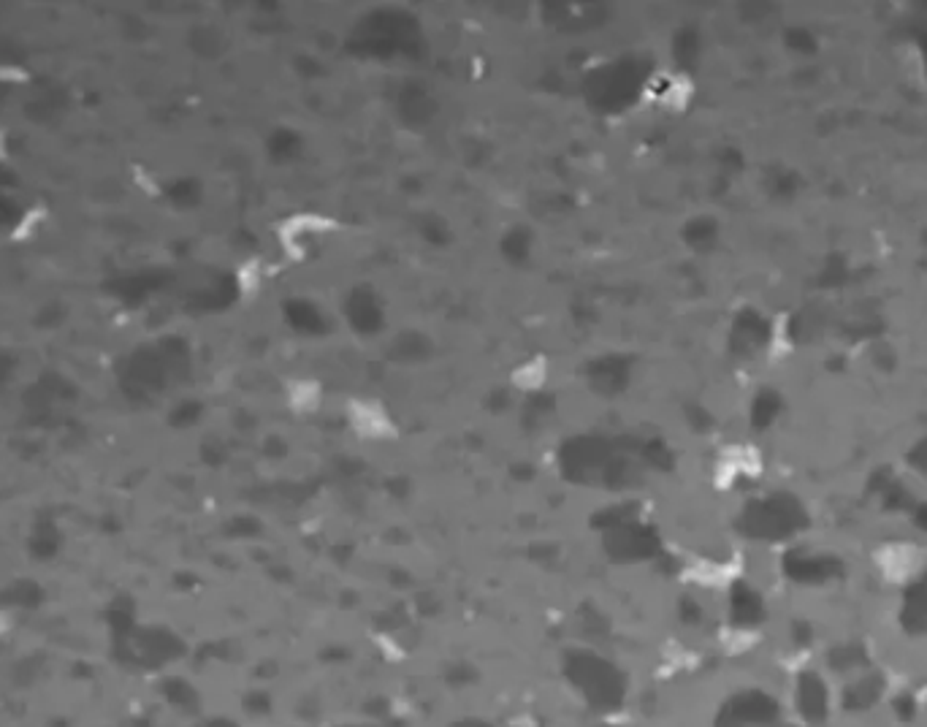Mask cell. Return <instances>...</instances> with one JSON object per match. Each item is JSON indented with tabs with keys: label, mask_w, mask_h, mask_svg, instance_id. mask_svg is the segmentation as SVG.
I'll use <instances>...</instances> for the list:
<instances>
[{
	"label": "cell",
	"mask_w": 927,
	"mask_h": 727,
	"mask_svg": "<svg viewBox=\"0 0 927 727\" xmlns=\"http://www.w3.org/2000/svg\"><path fill=\"white\" fill-rule=\"evenodd\" d=\"M291 402L296 407H318V386H315V380H296V386H293V397Z\"/></svg>",
	"instance_id": "7a4b0ae2"
},
{
	"label": "cell",
	"mask_w": 927,
	"mask_h": 727,
	"mask_svg": "<svg viewBox=\"0 0 927 727\" xmlns=\"http://www.w3.org/2000/svg\"><path fill=\"white\" fill-rule=\"evenodd\" d=\"M347 416H350V424L358 435L377 437V440L396 435L394 421L388 416L383 402H377V399H353L347 407Z\"/></svg>",
	"instance_id": "6da1fadb"
}]
</instances>
